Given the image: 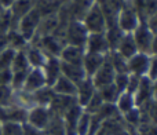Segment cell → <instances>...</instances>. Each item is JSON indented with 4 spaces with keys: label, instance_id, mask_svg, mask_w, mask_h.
<instances>
[{
    "label": "cell",
    "instance_id": "cell-1",
    "mask_svg": "<svg viewBox=\"0 0 157 135\" xmlns=\"http://www.w3.org/2000/svg\"><path fill=\"white\" fill-rule=\"evenodd\" d=\"M88 35L90 33L83 25V22L73 19V21H69L66 24L65 32H63V41H65V44L83 47L84 48Z\"/></svg>",
    "mask_w": 157,
    "mask_h": 135
},
{
    "label": "cell",
    "instance_id": "cell-2",
    "mask_svg": "<svg viewBox=\"0 0 157 135\" xmlns=\"http://www.w3.org/2000/svg\"><path fill=\"white\" fill-rule=\"evenodd\" d=\"M139 24H141V19H139L138 13H136L135 8L132 7L131 2H128L124 7H121L119 10L116 25L124 33H132Z\"/></svg>",
    "mask_w": 157,
    "mask_h": 135
},
{
    "label": "cell",
    "instance_id": "cell-3",
    "mask_svg": "<svg viewBox=\"0 0 157 135\" xmlns=\"http://www.w3.org/2000/svg\"><path fill=\"white\" fill-rule=\"evenodd\" d=\"M41 18H43V17H41L40 11L36 7H33L32 10L18 22L15 29L30 43V40L35 37L36 32H37V28H39V24H40Z\"/></svg>",
    "mask_w": 157,
    "mask_h": 135
},
{
    "label": "cell",
    "instance_id": "cell-4",
    "mask_svg": "<svg viewBox=\"0 0 157 135\" xmlns=\"http://www.w3.org/2000/svg\"><path fill=\"white\" fill-rule=\"evenodd\" d=\"M83 25L86 26V29L88 30V33H102L106 30L108 24L106 19L103 17V13L101 11L99 6L95 3L91 8L86 13V15L81 19Z\"/></svg>",
    "mask_w": 157,
    "mask_h": 135
},
{
    "label": "cell",
    "instance_id": "cell-5",
    "mask_svg": "<svg viewBox=\"0 0 157 135\" xmlns=\"http://www.w3.org/2000/svg\"><path fill=\"white\" fill-rule=\"evenodd\" d=\"M134 41L136 44L138 52H145V54L150 55V47H152V40H153V32L146 22L141 21V24L135 28L132 33Z\"/></svg>",
    "mask_w": 157,
    "mask_h": 135
},
{
    "label": "cell",
    "instance_id": "cell-6",
    "mask_svg": "<svg viewBox=\"0 0 157 135\" xmlns=\"http://www.w3.org/2000/svg\"><path fill=\"white\" fill-rule=\"evenodd\" d=\"M36 0H15L14 4L8 8L10 15V29H15L18 22L35 7Z\"/></svg>",
    "mask_w": 157,
    "mask_h": 135
},
{
    "label": "cell",
    "instance_id": "cell-7",
    "mask_svg": "<svg viewBox=\"0 0 157 135\" xmlns=\"http://www.w3.org/2000/svg\"><path fill=\"white\" fill-rule=\"evenodd\" d=\"M51 116L52 114H51V112H50L48 106L36 105V106H32L30 109H28L26 123H29V124L35 125V127L44 131V128H46L47 124L50 123Z\"/></svg>",
    "mask_w": 157,
    "mask_h": 135
},
{
    "label": "cell",
    "instance_id": "cell-8",
    "mask_svg": "<svg viewBox=\"0 0 157 135\" xmlns=\"http://www.w3.org/2000/svg\"><path fill=\"white\" fill-rule=\"evenodd\" d=\"M150 57L152 55L145 54V52H136L135 55L128 58L127 60L128 73L139 76V77L146 76L147 70H149V65H150Z\"/></svg>",
    "mask_w": 157,
    "mask_h": 135
},
{
    "label": "cell",
    "instance_id": "cell-9",
    "mask_svg": "<svg viewBox=\"0 0 157 135\" xmlns=\"http://www.w3.org/2000/svg\"><path fill=\"white\" fill-rule=\"evenodd\" d=\"M114 76H116V72H114V69H113V66H112L110 61H109L108 57H106L105 62H103L102 66H101L99 69H98L97 72L92 75L91 80H92V83H94L95 88L99 90V88H102V87L109 86V84L113 83Z\"/></svg>",
    "mask_w": 157,
    "mask_h": 135
},
{
    "label": "cell",
    "instance_id": "cell-10",
    "mask_svg": "<svg viewBox=\"0 0 157 135\" xmlns=\"http://www.w3.org/2000/svg\"><path fill=\"white\" fill-rule=\"evenodd\" d=\"M86 52H95V54L108 55L110 52L108 40H106L105 32L102 33H90L87 37L86 46H84Z\"/></svg>",
    "mask_w": 157,
    "mask_h": 135
},
{
    "label": "cell",
    "instance_id": "cell-11",
    "mask_svg": "<svg viewBox=\"0 0 157 135\" xmlns=\"http://www.w3.org/2000/svg\"><path fill=\"white\" fill-rule=\"evenodd\" d=\"M44 86H47V81L43 69L41 68H30L26 75V79H25L22 90L26 92H35L37 90L43 88Z\"/></svg>",
    "mask_w": 157,
    "mask_h": 135
},
{
    "label": "cell",
    "instance_id": "cell-12",
    "mask_svg": "<svg viewBox=\"0 0 157 135\" xmlns=\"http://www.w3.org/2000/svg\"><path fill=\"white\" fill-rule=\"evenodd\" d=\"M76 103H77L76 97L55 94L54 98L51 99V102H50L48 109H50V112H51V114L62 117L63 114H65L73 105H76Z\"/></svg>",
    "mask_w": 157,
    "mask_h": 135
},
{
    "label": "cell",
    "instance_id": "cell-13",
    "mask_svg": "<svg viewBox=\"0 0 157 135\" xmlns=\"http://www.w3.org/2000/svg\"><path fill=\"white\" fill-rule=\"evenodd\" d=\"M95 135H131L127 131L124 125V122L121 119V114L114 119H109L102 122L99 130L97 131Z\"/></svg>",
    "mask_w": 157,
    "mask_h": 135
},
{
    "label": "cell",
    "instance_id": "cell-14",
    "mask_svg": "<svg viewBox=\"0 0 157 135\" xmlns=\"http://www.w3.org/2000/svg\"><path fill=\"white\" fill-rule=\"evenodd\" d=\"M134 99H135L136 108H141L153 99V80H150L147 76L141 77V83H139L136 92L134 94Z\"/></svg>",
    "mask_w": 157,
    "mask_h": 135
},
{
    "label": "cell",
    "instance_id": "cell-15",
    "mask_svg": "<svg viewBox=\"0 0 157 135\" xmlns=\"http://www.w3.org/2000/svg\"><path fill=\"white\" fill-rule=\"evenodd\" d=\"M97 88H95L94 83H92L91 77H86L83 81L77 84V90H76V101L77 103L84 108L88 103V101L92 98V95L95 94Z\"/></svg>",
    "mask_w": 157,
    "mask_h": 135
},
{
    "label": "cell",
    "instance_id": "cell-16",
    "mask_svg": "<svg viewBox=\"0 0 157 135\" xmlns=\"http://www.w3.org/2000/svg\"><path fill=\"white\" fill-rule=\"evenodd\" d=\"M41 69H43V73H44V76H46L47 86H50V87L62 75V73H61V60L58 57H48Z\"/></svg>",
    "mask_w": 157,
    "mask_h": 135
},
{
    "label": "cell",
    "instance_id": "cell-17",
    "mask_svg": "<svg viewBox=\"0 0 157 135\" xmlns=\"http://www.w3.org/2000/svg\"><path fill=\"white\" fill-rule=\"evenodd\" d=\"M106 57H108V55L95 54V52H86V54H84L81 65L84 68V72H86L87 77H92V75L105 62Z\"/></svg>",
    "mask_w": 157,
    "mask_h": 135
},
{
    "label": "cell",
    "instance_id": "cell-18",
    "mask_svg": "<svg viewBox=\"0 0 157 135\" xmlns=\"http://www.w3.org/2000/svg\"><path fill=\"white\" fill-rule=\"evenodd\" d=\"M84 54H86V50H84L83 47L65 44L63 48H62V51H61V54H59V60H61V62L78 64V65H81Z\"/></svg>",
    "mask_w": 157,
    "mask_h": 135
},
{
    "label": "cell",
    "instance_id": "cell-19",
    "mask_svg": "<svg viewBox=\"0 0 157 135\" xmlns=\"http://www.w3.org/2000/svg\"><path fill=\"white\" fill-rule=\"evenodd\" d=\"M61 73L63 76H66L69 80H72L75 84H78L87 77L83 65H78V64L61 62Z\"/></svg>",
    "mask_w": 157,
    "mask_h": 135
},
{
    "label": "cell",
    "instance_id": "cell-20",
    "mask_svg": "<svg viewBox=\"0 0 157 135\" xmlns=\"http://www.w3.org/2000/svg\"><path fill=\"white\" fill-rule=\"evenodd\" d=\"M25 54H26L28 62H29L30 68H43L47 61V55L43 52V50L39 48L35 44H28L25 48Z\"/></svg>",
    "mask_w": 157,
    "mask_h": 135
},
{
    "label": "cell",
    "instance_id": "cell-21",
    "mask_svg": "<svg viewBox=\"0 0 157 135\" xmlns=\"http://www.w3.org/2000/svg\"><path fill=\"white\" fill-rule=\"evenodd\" d=\"M52 91L55 94L59 95H71V97H76V90H77V84H75L72 80H69L66 76L61 75L57 79L54 84L51 86Z\"/></svg>",
    "mask_w": 157,
    "mask_h": 135
},
{
    "label": "cell",
    "instance_id": "cell-22",
    "mask_svg": "<svg viewBox=\"0 0 157 135\" xmlns=\"http://www.w3.org/2000/svg\"><path fill=\"white\" fill-rule=\"evenodd\" d=\"M114 51H117L121 57H124L125 60H128V58H131L132 55H135L136 52H138V48H136V44H135V41H134L132 35H131V33H125Z\"/></svg>",
    "mask_w": 157,
    "mask_h": 135
},
{
    "label": "cell",
    "instance_id": "cell-23",
    "mask_svg": "<svg viewBox=\"0 0 157 135\" xmlns=\"http://www.w3.org/2000/svg\"><path fill=\"white\" fill-rule=\"evenodd\" d=\"M28 44H29V41L17 29L7 30V46L10 47V48L15 50V51H18V50H25L28 47Z\"/></svg>",
    "mask_w": 157,
    "mask_h": 135
},
{
    "label": "cell",
    "instance_id": "cell-24",
    "mask_svg": "<svg viewBox=\"0 0 157 135\" xmlns=\"http://www.w3.org/2000/svg\"><path fill=\"white\" fill-rule=\"evenodd\" d=\"M55 92L52 91V88L50 86H44L43 88L37 90V91L32 92V98H33V103L40 106H48L51 99L54 98Z\"/></svg>",
    "mask_w": 157,
    "mask_h": 135
},
{
    "label": "cell",
    "instance_id": "cell-25",
    "mask_svg": "<svg viewBox=\"0 0 157 135\" xmlns=\"http://www.w3.org/2000/svg\"><path fill=\"white\" fill-rule=\"evenodd\" d=\"M124 35H125V33L123 32V30L120 29V28L117 26L116 24L110 25V26L106 28L105 36H106V40H108V44H109V48H110V51H114V50L117 48L120 40L123 39V36H124Z\"/></svg>",
    "mask_w": 157,
    "mask_h": 135
},
{
    "label": "cell",
    "instance_id": "cell-26",
    "mask_svg": "<svg viewBox=\"0 0 157 135\" xmlns=\"http://www.w3.org/2000/svg\"><path fill=\"white\" fill-rule=\"evenodd\" d=\"M44 135H66L65 124H63L62 117L52 114L51 119H50V123L44 128Z\"/></svg>",
    "mask_w": 157,
    "mask_h": 135
},
{
    "label": "cell",
    "instance_id": "cell-27",
    "mask_svg": "<svg viewBox=\"0 0 157 135\" xmlns=\"http://www.w3.org/2000/svg\"><path fill=\"white\" fill-rule=\"evenodd\" d=\"M114 105H116V108H117V110H119L120 114H124V113H127V112H130L131 109L136 108L134 95L128 94V92H125V91L119 95V98H117Z\"/></svg>",
    "mask_w": 157,
    "mask_h": 135
},
{
    "label": "cell",
    "instance_id": "cell-28",
    "mask_svg": "<svg viewBox=\"0 0 157 135\" xmlns=\"http://www.w3.org/2000/svg\"><path fill=\"white\" fill-rule=\"evenodd\" d=\"M30 69V65L28 62L25 50H18L15 51L13 64H11V72H28Z\"/></svg>",
    "mask_w": 157,
    "mask_h": 135
},
{
    "label": "cell",
    "instance_id": "cell-29",
    "mask_svg": "<svg viewBox=\"0 0 157 135\" xmlns=\"http://www.w3.org/2000/svg\"><path fill=\"white\" fill-rule=\"evenodd\" d=\"M97 91H98V94L101 95V98H102V101L105 103H116L119 95L121 94V92L117 90V87L114 86L113 83L109 84V86L102 87V88L97 90Z\"/></svg>",
    "mask_w": 157,
    "mask_h": 135
},
{
    "label": "cell",
    "instance_id": "cell-30",
    "mask_svg": "<svg viewBox=\"0 0 157 135\" xmlns=\"http://www.w3.org/2000/svg\"><path fill=\"white\" fill-rule=\"evenodd\" d=\"M108 60L110 61L112 66H113L116 73H128V66H127V60L119 54L117 51H110L108 54Z\"/></svg>",
    "mask_w": 157,
    "mask_h": 135
},
{
    "label": "cell",
    "instance_id": "cell-31",
    "mask_svg": "<svg viewBox=\"0 0 157 135\" xmlns=\"http://www.w3.org/2000/svg\"><path fill=\"white\" fill-rule=\"evenodd\" d=\"M15 99V90L11 86H0V106L7 108L14 105Z\"/></svg>",
    "mask_w": 157,
    "mask_h": 135
},
{
    "label": "cell",
    "instance_id": "cell-32",
    "mask_svg": "<svg viewBox=\"0 0 157 135\" xmlns=\"http://www.w3.org/2000/svg\"><path fill=\"white\" fill-rule=\"evenodd\" d=\"M2 135H24L22 134V123L15 122H2Z\"/></svg>",
    "mask_w": 157,
    "mask_h": 135
},
{
    "label": "cell",
    "instance_id": "cell-33",
    "mask_svg": "<svg viewBox=\"0 0 157 135\" xmlns=\"http://www.w3.org/2000/svg\"><path fill=\"white\" fill-rule=\"evenodd\" d=\"M90 123H91V114L83 110L80 119L76 125V135H88L90 133Z\"/></svg>",
    "mask_w": 157,
    "mask_h": 135
},
{
    "label": "cell",
    "instance_id": "cell-34",
    "mask_svg": "<svg viewBox=\"0 0 157 135\" xmlns=\"http://www.w3.org/2000/svg\"><path fill=\"white\" fill-rule=\"evenodd\" d=\"M14 55H15V50L10 48H4L3 51H0V70L4 69H11V64H13Z\"/></svg>",
    "mask_w": 157,
    "mask_h": 135
},
{
    "label": "cell",
    "instance_id": "cell-35",
    "mask_svg": "<svg viewBox=\"0 0 157 135\" xmlns=\"http://www.w3.org/2000/svg\"><path fill=\"white\" fill-rule=\"evenodd\" d=\"M102 105H103L102 98H101V95L98 94V91H95V94L92 95V98L88 101V103L83 108V110L87 112V113H90V114H94V113H97L98 109H99Z\"/></svg>",
    "mask_w": 157,
    "mask_h": 135
},
{
    "label": "cell",
    "instance_id": "cell-36",
    "mask_svg": "<svg viewBox=\"0 0 157 135\" xmlns=\"http://www.w3.org/2000/svg\"><path fill=\"white\" fill-rule=\"evenodd\" d=\"M128 77H130V73H116V76H114L113 84L117 87V90L120 92H124L125 88H127Z\"/></svg>",
    "mask_w": 157,
    "mask_h": 135
},
{
    "label": "cell",
    "instance_id": "cell-37",
    "mask_svg": "<svg viewBox=\"0 0 157 135\" xmlns=\"http://www.w3.org/2000/svg\"><path fill=\"white\" fill-rule=\"evenodd\" d=\"M136 135H157V124L142 123L136 130Z\"/></svg>",
    "mask_w": 157,
    "mask_h": 135
},
{
    "label": "cell",
    "instance_id": "cell-38",
    "mask_svg": "<svg viewBox=\"0 0 157 135\" xmlns=\"http://www.w3.org/2000/svg\"><path fill=\"white\" fill-rule=\"evenodd\" d=\"M141 83V77L135 75H131L130 73V77H128V84H127V88H125V92L128 94H135L136 90H138V86Z\"/></svg>",
    "mask_w": 157,
    "mask_h": 135
},
{
    "label": "cell",
    "instance_id": "cell-39",
    "mask_svg": "<svg viewBox=\"0 0 157 135\" xmlns=\"http://www.w3.org/2000/svg\"><path fill=\"white\" fill-rule=\"evenodd\" d=\"M22 134L24 135H44V131L25 122V123H22Z\"/></svg>",
    "mask_w": 157,
    "mask_h": 135
},
{
    "label": "cell",
    "instance_id": "cell-40",
    "mask_svg": "<svg viewBox=\"0 0 157 135\" xmlns=\"http://www.w3.org/2000/svg\"><path fill=\"white\" fill-rule=\"evenodd\" d=\"M146 76L150 80H156L157 79V55H152L150 57V65Z\"/></svg>",
    "mask_w": 157,
    "mask_h": 135
},
{
    "label": "cell",
    "instance_id": "cell-41",
    "mask_svg": "<svg viewBox=\"0 0 157 135\" xmlns=\"http://www.w3.org/2000/svg\"><path fill=\"white\" fill-rule=\"evenodd\" d=\"M11 80H13L11 69L0 70V86H11Z\"/></svg>",
    "mask_w": 157,
    "mask_h": 135
},
{
    "label": "cell",
    "instance_id": "cell-42",
    "mask_svg": "<svg viewBox=\"0 0 157 135\" xmlns=\"http://www.w3.org/2000/svg\"><path fill=\"white\" fill-rule=\"evenodd\" d=\"M146 24H147V26L152 29L153 33L157 32V11L153 14L152 17H149V18L146 19Z\"/></svg>",
    "mask_w": 157,
    "mask_h": 135
},
{
    "label": "cell",
    "instance_id": "cell-43",
    "mask_svg": "<svg viewBox=\"0 0 157 135\" xmlns=\"http://www.w3.org/2000/svg\"><path fill=\"white\" fill-rule=\"evenodd\" d=\"M150 55H157V32L153 33L152 47H150Z\"/></svg>",
    "mask_w": 157,
    "mask_h": 135
},
{
    "label": "cell",
    "instance_id": "cell-44",
    "mask_svg": "<svg viewBox=\"0 0 157 135\" xmlns=\"http://www.w3.org/2000/svg\"><path fill=\"white\" fill-rule=\"evenodd\" d=\"M14 2H15V0H0V4L3 6L4 10H8V8L14 4Z\"/></svg>",
    "mask_w": 157,
    "mask_h": 135
},
{
    "label": "cell",
    "instance_id": "cell-45",
    "mask_svg": "<svg viewBox=\"0 0 157 135\" xmlns=\"http://www.w3.org/2000/svg\"><path fill=\"white\" fill-rule=\"evenodd\" d=\"M153 99L157 101V79L153 80Z\"/></svg>",
    "mask_w": 157,
    "mask_h": 135
},
{
    "label": "cell",
    "instance_id": "cell-46",
    "mask_svg": "<svg viewBox=\"0 0 157 135\" xmlns=\"http://www.w3.org/2000/svg\"><path fill=\"white\" fill-rule=\"evenodd\" d=\"M55 2H57L59 6H63V4H66V3H68L69 0H55Z\"/></svg>",
    "mask_w": 157,
    "mask_h": 135
},
{
    "label": "cell",
    "instance_id": "cell-47",
    "mask_svg": "<svg viewBox=\"0 0 157 135\" xmlns=\"http://www.w3.org/2000/svg\"><path fill=\"white\" fill-rule=\"evenodd\" d=\"M4 11H6V10H4V8H3V6H2V4H0V15H2V14H3V13H4Z\"/></svg>",
    "mask_w": 157,
    "mask_h": 135
},
{
    "label": "cell",
    "instance_id": "cell-48",
    "mask_svg": "<svg viewBox=\"0 0 157 135\" xmlns=\"http://www.w3.org/2000/svg\"><path fill=\"white\" fill-rule=\"evenodd\" d=\"M0 135H2V125H0Z\"/></svg>",
    "mask_w": 157,
    "mask_h": 135
},
{
    "label": "cell",
    "instance_id": "cell-49",
    "mask_svg": "<svg viewBox=\"0 0 157 135\" xmlns=\"http://www.w3.org/2000/svg\"><path fill=\"white\" fill-rule=\"evenodd\" d=\"M2 109H3V108H2V106H0V114H2Z\"/></svg>",
    "mask_w": 157,
    "mask_h": 135
}]
</instances>
